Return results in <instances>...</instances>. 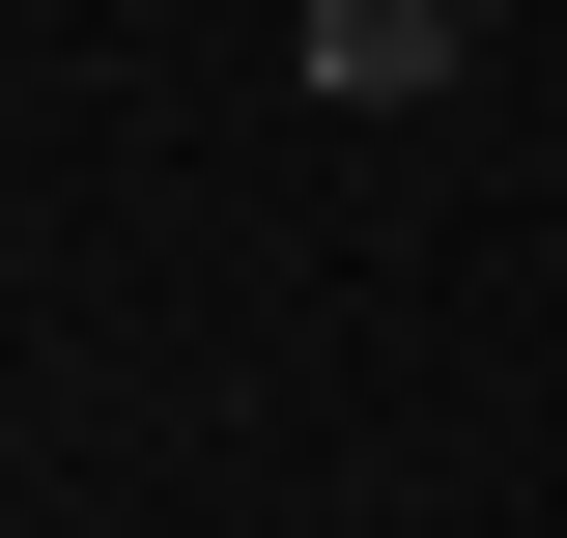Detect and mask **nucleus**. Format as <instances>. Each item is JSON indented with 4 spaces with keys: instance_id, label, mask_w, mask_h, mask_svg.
I'll use <instances>...</instances> for the list:
<instances>
[{
    "instance_id": "f03ea898",
    "label": "nucleus",
    "mask_w": 567,
    "mask_h": 538,
    "mask_svg": "<svg viewBox=\"0 0 567 538\" xmlns=\"http://www.w3.org/2000/svg\"><path fill=\"white\" fill-rule=\"evenodd\" d=\"M454 29H511V0H454Z\"/></svg>"
},
{
    "instance_id": "f257e3e1",
    "label": "nucleus",
    "mask_w": 567,
    "mask_h": 538,
    "mask_svg": "<svg viewBox=\"0 0 567 538\" xmlns=\"http://www.w3.org/2000/svg\"><path fill=\"white\" fill-rule=\"evenodd\" d=\"M454 58H483L454 0H284V85H312V114H425Z\"/></svg>"
}]
</instances>
